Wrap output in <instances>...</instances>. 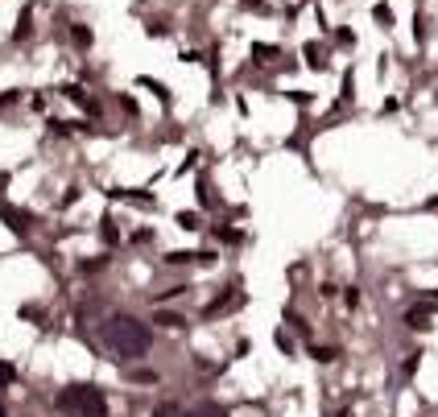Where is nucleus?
<instances>
[{"instance_id": "obj_11", "label": "nucleus", "mask_w": 438, "mask_h": 417, "mask_svg": "<svg viewBox=\"0 0 438 417\" xmlns=\"http://www.w3.org/2000/svg\"><path fill=\"white\" fill-rule=\"evenodd\" d=\"M12 380H17V368L12 364H0V389H8Z\"/></svg>"}, {"instance_id": "obj_3", "label": "nucleus", "mask_w": 438, "mask_h": 417, "mask_svg": "<svg viewBox=\"0 0 438 417\" xmlns=\"http://www.w3.org/2000/svg\"><path fill=\"white\" fill-rule=\"evenodd\" d=\"M0 219H4L17 236H25V232H29V215H25V211H17V207H8V203H0Z\"/></svg>"}, {"instance_id": "obj_4", "label": "nucleus", "mask_w": 438, "mask_h": 417, "mask_svg": "<svg viewBox=\"0 0 438 417\" xmlns=\"http://www.w3.org/2000/svg\"><path fill=\"white\" fill-rule=\"evenodd\" d=\"M240 302H244V294H236V289H232L228 298H219V302H211V306H207V318H215V314H228V310H236Z\"/></svg>"}, {"instance_id": "obj_1", "label": "nucleus", "mask_w": 438, "mask_h": 417, "mask_svg": "<svg viewBox=\"0 0 438 417\" xmlns=\"http://www.w3.org/2000/svg\"><path fill=\"white\" fill-rule=\"evenodd\" d=\"M99 339H103V343H108V352H112V356H120V360H137V356H145V352H149V331H145L137 318H128V314L108 318V323H103V331H99Z\"/></svg>"}, {"instance_id": "obj_8", "label": "nucleus", "mask_w": 438, "mask_h": 417, "mask_svg": "<svg viewBox=\"0 0 438 417\" xmlns=\"http://www.w3.org/2000/svg\"><path fill=\"white\" fill-rule=\"evenodd\" d=\"M70 37H74V45H91V29H87V25H74Z\"/></svg>"}, {"instance_id": "obj_10", "label": "nucleus", "mask_w": 438, "mask_h": 417, "mask_svg": "<svg viewBox=\"0 0 438 417\" xmlns=\"http://www.w3.org/2000/svg\"><path fill=\"white\" fill-rule=\"evenodd\" d=\"M310 356H315V360H319V364H331V360H335V356H339V352H335V347H315V352H310Z\"/></svg>"}, {"instance_id": "obj_12", "label": "nucleus", "mask_w": 438, "mask_h": 417, "mask_svg": "<svg viewBox=\"0 0 438 417\" xmlns=\"http://www.w3.org/2000/svg\"><path fill=\"white\" fill-rule=\"evenodd\" d=\"M178 227H186V232H195V227H199V215H190V211H182V215H178Z\"/></svg>"}, {"instance_id": "obj_7", "label": "nucleus", "mask_w": 438, "mask_h": 417, "mask_svg": "<svg viewBox=\"0 0 438 417\" xmlns=\"http://www.w3.org/2000/svg\"><path fill=\"white\" fill-rule=\"evenodd\" d=\"M153 323H157V327H166V331H178V327H182L186 318H178V314H170V310H166V314H157Z\"/></svg>"}, {"instance_id": "obj_6", "label": "nucleus", "mask_w": 438, "mask_h": 417, "mask_svg": "<svg viewBox=\"0 0 438 417\" xmlns=\"http://www.w3.org/2000/svg\"><path fill=\"white\" fill-rule=\"evenodd\" d=\"M190 417H228V409H223L219 401H203V405H199Z\"/></svg>"}, {"instance_id": "obj_14", "label": "nucleus", "mask_w": 438, "mask_h": 417, "mask_svg": "<svg viewBox=\"0 0 438 417\" xmlns=\"http://www.w3.org/2000/svg\"><path fill=\"white\" fill-rule=\"evenodd\" d=\"M0 417H8V414H4V405H0Z\"/></svg>"}, {"instance_id": "obj_9", "label": "nucleus", "mask_w": 438, "mask_h": 417, "mask_svg": "<svg viewBox=\"0 0 438 417\" xmlns=\"http://www.w3.org/2000/svg\"><path fill=\"white\" fill-rule=\"evenodd\" d=\"M153 417H186V414H182L174 401H166V405H157V409H153Z\"/></svg>"}, {"instance_id": "obj_5", "label": "nucleus", "mask_w": 438, "mask_h": 417, "mask_svg": "<svg viewBox=\"0 0 438 417\" xmlns=\"http://www.w3.org/2000/svg\"><path fill=\"white\" fill-rule=\"evenodd\" d=\"M406 323H410L414 331H426V327H430V306H414V310L406 314Z\"/></svg>"}, {"instance_id": "obj_2", "label": "nucleus", "mask_w": 438, "mask_h": 417, "mask_svg": "<svg viewBox=\"0 0 438 417\" xmlns=\"http://www.w3.org/2000/svg\"><path fill=\"white\" fill-rule=\"evenodd\" d=\"M58 409L66 417H108V401L95 385H66L58 393Z\"/></svg>"}, {"instance_id": "obj_13", "label": "nucleus", "mask_w": 438, "mask_h": 417, "mask_svg": "<svg viewBox=\"0 0 438 417\" xmlns=\"http://www.w3.org/2000/svg\"><path fill=\"white\" fill-rule=\"evenodd\" d=\"M252 54H257V62H269L277 50H273V45H252Z\"/></svg>"}]
</instances>
